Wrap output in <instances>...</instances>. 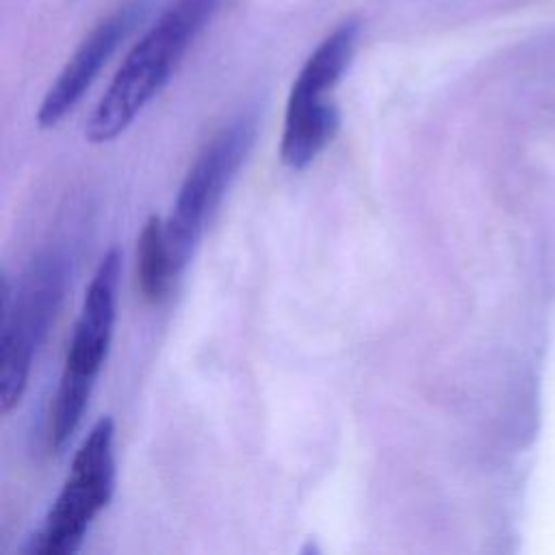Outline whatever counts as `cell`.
Listing matches in <instances>:
<instances>
[{"instance_id":"obj_1","label":"cell","mask_w":555,"mask_h":555,"mask_svg":"<svg viewBox=\"0 0 555 555\" xmlns=\"http://www.w3.org/2000/svg\"><path fill=\"white\" fill-rule=\"evenodd\" d=\"M221 0H171L154 26L126 54L108 89L95 104L85 137L108 143L119 137L145 104L167 85L178 63L202 33Z\"/></svg>"},{"instance_id":"obj_2","label":"cell","mask_w":555,"mask_h":555,"mask_svg":"<svg viewBox=\"0 0 555 555\" xmlns=\"http://www.w3.org/2000/svg\"><path fill=\"white\" fill-rule=\"evenodd\" d=\"M69 280V258L46 249L30 260L11 293L2 275L0 291V410L11 412L28 384L33 358L43 343Z\"/></svg>"},{"instance_id":"obj_3","label":"cell","mask_w":555,"mask_h":555,"mask_svg":"<svg viewBox=\"0 0 555 555\" xmlns=\"http://www.w3.org/2000/svg\"><path fill=\"white\" fill-rule=\"evenodd\" d=\"M360 30V20L338 24L312 50L291 87L280 158L293 171L306 169L338 132L340 113L330 93L353 59Z\"/></svg>"},{"instance_id":"obj_4","label":"cell","mask_w":555,"mask_h":555,"mask_svg":"<svg viewBox=\"0 0 555 555\" xmlns=\"http://www.w3.org/2000/svg\"><path fill=\"white\" fill-rule=\"evenodd\" d=\"M119 271L121 254L117 247H113L100 260L85 293L82 310L74 325L69 349L65 356V366L50 412L48 436L50 447L56 453L67 444V440L80 425L93 384L104 364L115 325Z\"/></svg>"},{"instance_id":"obj_5","label":"cell","mask_w":555,"mask_h":555,"mask_svg":"<svg viewBox=\"0 0 555 555\" xmlns=\"http://www.w3.org/2000/svg\"><path fill=\"white\" fill-rule=\"evenodd\" d=\"M256 137V117L245 113L223 126L197 154L165 221L169 256L176 275L189 264L212 212L223 199Z\"/></svg>"},{"instance_id":"obj_6","label":"cell","mask_w":555,"mask_h":555,"mask_svg":"<svg viewBox=\"0 0 555 555\" xmlns=\"http://www.w3.org/2000/svg\"><path fill=\"white\" fill-rule=\"evenodd\" d=\"M115 423L111 416L95 421L72 460L69 475L50 507L43 527L33 538L28 553L72 555L85 540L91 520L102 512L115 488L113 455Z\"/></svg>"},{"instance_id":"obj_7","label":"cell","mask_w":555,"mask_h":555,"mask_svg":"<svg viewBox=\"0 0 555 555\" xmlns=\"http://www.w3.org/2000/svg\"><path fill=\"white\" fill-rule=\"evenodd\" d=\"M147 9V0H132L93 26L43 95L37 111V124L41 128L56 126L78 104L100 69L113 56L117 46L130 35V30L143 20Z\"/></svg>"},{"instance_id":"obj_8","label":"cell","mask_w":555,"mask_h":555,"mask_svg":"<svg viewBox=\"0 0 555 555\" xmlns=\"http://www.w3.org/2000/svg\"><path fill=\"white\" fill-rule=\"evenodd\" d=\"M176 280L178 275L169 256L165 221L158 215H152L143 223L137 241V282L141 295L147 301L158 304L165 299Z\"/></svg>"}]
</instances>
